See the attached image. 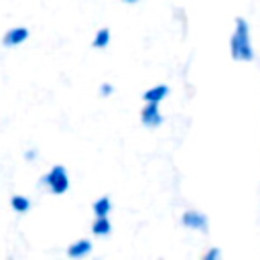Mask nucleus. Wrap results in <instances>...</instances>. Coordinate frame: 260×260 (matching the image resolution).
Segmentation results:
<instances>
[{
	"label": "nucleus",
	"mask_w": 260,
	"mask_h": 260,
	"mask_svg": "<svg viewBox=\"0 0 260 260\" xmlns=\"http://www.w3.org/2000/svg\"><path fill=\"white\" fill-rule=\"evenodd\" d=\"M230 55L234 61H252L254 59L250 26H248V20L242 16H238L234 22V32L230 37Z\"/></svg>",
	"instance_id": "nucleus-1"
},
{
	"label": "nucleus",
	"mask_w": 260,
	"mask_h": 260,
	"mask_svg": "<svg viewBox=\"0 0 260 260\" xmlns=\"http://www.w3.org/2000/svg\"><path fill=\"white\" fill-rule=\"evenodd\" d=\"M41 185H45L53 195H63V193H67V189H69V173H67V169H65L63 165L51 167V169L43 175Z\"/></svg>",
	"instance_id": "nucleus-2"
},
{
	"label": "nucleus",
	"mask_w": 260,
	"mask_h": 260,
	"mask_svg": "<svg viewBox=\"0 0 260 260\" xmlns=\"http://www.w3.org/2000/svg\"><path fill=\"white\" fill-rule=\"evenodd\" d=\"M181 223H183V228L193 230V232H201V234H207V230H209L207 215L203 211H197V209H187L181 215Z\"/></svg>",
	"instance_id": "nucleus-3"
},
{
	"label": "nucleus",
	"mask_w": 260,
	"mask_h": 260,
	"mask_svg": "<svg viewBox=\"0 0 260 260\" xmlns=\"http://www.w3.org/2000/svg\"><path fill=\"white\" fill-rule=\"evenodd\" d=\"M140 122H142L146 128H158V126L162 124V114H160L158 104L146 102V106H144L142 112H140Z\"/></svg>",
	"instance_id": "nucleus-4"
},
{
	"label": "nucleus",
	"mask_w": 260,
	"mask_h": 260,
	"mask_svg": "<svg viewBox=\"0 0 260 260\" xmlns=\"http://www.w3.org/2000/svg\"><path fill=\"white\" fill-rule=\"evenodd\" d=\"M28 28L26 26H14V28H10V30H6L4 32V39H2V45L4 47H18V45H22L26 39H28Z\"/></svg>",
	"instance_id": "nucleus-5"
},
{
	"label": "nucleus",
	"mask_w": 260,
	"mask_h": 260,
	"mask_svg": "<svg viewBox=\"0 0 260 260\" xmlns=\"http://www.w3.org/2000/svg\"><path fill=\"white\" fill-rule=\"evenodd\" d=\"M89 252H91V242L85 240V238H81V240L69 244V248H67V256L73 258V260H79V258L87 256Z\"/></svg>",
	"instance_id": "nucleus-6"
},
{
	"label": "nucleus",
	"mask_w": 260,
	"mask_h": 260,
	"mask_svg": "<svg viewBox=\"0 0 260 260\" xmlns=\"http://www.w3.org/2000/svg\"><path fill=\"white\" fill-rule=\"evenodd\" d=\"M169 95V85H165V83H158V85H152L150 89H146L144 93H142V100H144V104L146 102H154V104H160L165 98Z\"/></svg>",
	"instance_id": "nucleus-7"
},
{
	"label": "nucleus",
	"mask_w": 260,
	"mask_h": 260,
	"mask_svg": "<svg viewBox=\"0 0 260 260\" xmlns=\"http://www.w3.org/2000/svg\"><path fill=\"white\" fill-rule=\"evenodd\" d=\"M112 232V221L108 219V215L106 217H95L93 219V223H91V234L93 236H108Z\"/></svg>",
	"instance_id": "nucleus-8"
},
{
	"label": "nucleus",
	"mask_w": 260,
	"mask_h": 260,
	"mask_svg": "<svg viewBox=\"0 0 260 260\" xmlns=\"http://www.w3.org/2000/svg\"><path fill=\"white\" fill-rule=\"evenodd\" d=\"M110 211H112V201H110L108 195H104V197H100V199L93 201V213H95V217H106V215H110Z\"/></svg>",
	"instance_id": "nucleus-9"
},
{
	"label": "nucleus",
	"mask_w": 260,
	"mask_h": 260,
	"mask_svg": "<svg viewBox=\"0 0 260 260\" xmlns=\"http://www.w3.org/2000/svg\"><path fill=\"white\" fill-rule=\"evenodd\" d=\"M110 39H112V35H110V28H98V32L93 35V41H91V47L93 49H106L108 45H110Z\"/></svg>",
	"instance_id": "nucleus-10"
},
{
	"label": "nucleus",
	"mask_w": 260,
	"mask_h": 260,
	"mask_svg": "<svg viewBox=\"0 0 260 260\" xmlns=\"http://www.w3.org/2000/svg\"><path fill=\"white\" fill-rule=\"evenodd\" d=\"M10 205H12V209L16 211V213H26L28 209H30V199L28 197H24V195H12V199H10Z\"/></svg>",
	"instance_id": "nucleus-11"
},
{
	"label": "nucleus",
	"mask_w": 260,
	"mask_h": 260,
	"mask_svg": "<svg viewBox=\"0 0 260 260\" xmlns=\"http://www.w3.org/2000/svg\"><path fill=\"white\" fill-rule=\"evenodd\" d=\"M221 256V252H219V248H209L205 254H203V260H217Z\"/></svg>",
	"instance_id": "nucleus-12"
},
{
	"label": "nucleus",
	"mask_w": 260,
	"mask_h": 260,
	"mask_svg": "<svg viewBox=\"0 0 260 260\" xmlns=\"http://www.w3.org/2000/svg\"><path fill=\"white\" fill-rule=\"evenodd\" d=\"M114 93V85L112 83H102L100 85V95L102 98H108V95H112Z\"/></svg>",
	"instance_id": "nucleus-13"
},
{
	"label": "nucleus",
	"mask_w": 260,
	"mask_h": 260,
	"mask_svg": "<svg viewBox=\"0 0 260 260\" xmlns=\"http://www.w3.org/2000/svg\"><path fill=\"white\" fill-rule=\"evenodd\" d=\"M24 156H26V160H30V158H35V156H37V150H26V154H24Z\"/></svg>",
	"instance_id": "nucleus-14"
},
{
	"label": "nucleus",
	"mask_w": 260,
	"mask_h": 260,
	"mask_svg": "<svg viewBox=\"0 0 260 260\" xmlns=\"http://www.w3.org/2000/svg\"><path fill=\"white\" fill-rule=\"evenodd\" d=\"M122 2H124V4H136L138 0H122Z\"/></svg>",
	"instance_id": "nucleus-15"
}]
</instances>
